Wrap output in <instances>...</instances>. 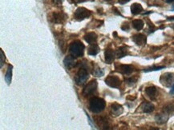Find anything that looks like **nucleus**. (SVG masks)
<instances>
[{
  "label": "nucleus",
  "mask_w": 174,
  "mask_h": 130,
  "mask_svg": "<svg viewBox=\"0 0 174 130\" xmlns=\"http://www.w3.org/2000/svg\"><path fill=\"white\" fill-rule=\"evenodd\" d=\"M156 92H157V90H156V88L155 86H150V87H148L145 89V93H146L147 96L152 100H154L156 98Z\"/></svg>",
  "instance_id": "2eb2a0df"
},
{
  "label": "nucleus",
  "mask_w": 174,
  "mask_h": 130,
  "mask_svg": "<svg viewBox=\"0 0 174 130\" xmlns=\"http://www.w3.org/2000/svg\"><path fill=\"white\" fill-rule=\"evenodd\" d=\"M90 15H91V11H88L86 8H84V7H79L74 14L75 18L79 20V21L84 19V18L89 17Z\"/></svg>",
  "instance_id": "20e7f679"
},
{
  "label": "nucleus",
  "mask_w": 174,
  "mask_h": 130,
  "mask_svg": "<svg viewBox=\"0 0 174 130\" xmlns=\"http://www.w3.org/2000/svg\"><path fill=\"white\" fill-rule=\"evenodd\" d=\"M88 77H89V74H88L87 70L85 68H81L76 74V77H75V81H76L77 85H83L86 82Z\"/></svg>",
  "instance_id": "7ed1b4c3"
},
{
  "label": "nucleus",
  "mask_w": 174,
  "mask_h": 130,
  "mask_svg": "<svg viewBox=\"0 0 174 130\" xmlns=\"http://www.w3.org/2000/svg\"><path fill=\"white\" fill-rule=\"evenodd\" d=\"M84 45L80 41H74L70 44L69 51L71 55L74 57H82L84 53Z\"/></svg>",
  "instance_id": "f257e3e1"
},
{
  "label": "nucleus",
  "mask_w": 174,
  "mask_h": 130,
  "mask_svg": "<svg viewBox=\"0 0 174 130\" xmlns=\"http://www.w3.org/2000/svg\"><path fill=\"white\" fill-rule=\"evenodd\" d=\"M170 94H174V84H172V88H171V90H170Z\"/></svg>",
  "instance_id": "c756f323"
},
{
  "label": "nucleus",
  "mask_w": 174,
  "mask_h": 130,
  "mask_svg": "<svg viewBox=\"0 0 174 130\" xmlns=\"http://www.w3.org/2000/svg\"><path fill=\"white\" fill-rule=\"evenodd\" d=\"M66 18H67V15L63 12H60V13L55 12L52 15L53 22H56V23H62L66 20Z\"/></svg>",
  "instance_id": "9b49d317"
},
{
  "label": "nucleus",
  "mask_w": 174,
  "mask_h": 130,
  "mask_svg": "<svg viewBox=\"0 0 174 130\" xmlns=\"http://www.w3.org/2000/svg\"><path fill=\"white\" fill-rule=\"evenodd\" d=\"M104 56H105V62H107V64H111L114 61L115 58V53L112 50L107 49L104 52Z\"/></svg>",
  "instance_id": "ddd939ff"
},
{
  "label": "nucleus",
  "mask_w": 174,
  "mask_h": 130,
  "mask_svg": "<svg viewBox=\"0 0 174 130\" xmlns=\"http://www.w3.org/2000/svg\"><path fill=\"white\" fill-rule=\"evenodd\" d=\"M94 76H96V77H102L103 75L104 74V71L101 70V68H96L92 72Z\"/></svg>",
  "instance_id": "5701e85b"
},
{
  "label": "nucleus",
  "mask_w": 174,
  "mask_h": 130,
  "mask_svg": "<svg viewBox=\"0 0 174 130\" xmlns=\"http://www.w3.org/2000/svg\"><path fill=\"white\" fill-rule=\"evenodd\" d=\"M63 64L65 67L68 70L72 69L76 66V61L75 60V57L73 56H67L63 60Z\"/></svg>",
  "instance_id": "9d476101"
},
{
  "label": "nucleus",
  "mask_w": 174,
  "mask_h": 130,
  "mask_svg": "<svg viewBox=\"0 0 174 130\" xmlns=\"http://www.w3.org/2000/svg\"><path fill=\"white\" fill-rule=\"evenodd\" d=\"M136 79H134L133 77H130V78H128V79L126 80V82H127V84H128V85H132V84L136 82Z\"/></svg>",
  "instance_id": "bb28decb"
},
{
  "label": "nucleus",
  "mask_w": 174,
  "mask_h": 130,
  "mask_svg": "<svg viewBox=\"0 0 174 130\" xmlns=\"http://www.w3.org/2000/svg\"><path fill=\"white\" fill-rule=\"evenodd\" d=\"M131 11H132V15H136L141 14L143 11V7L139 3H133L131 7Z\"/></svg>",
  "instance_id": "a211bd4d"
},
{
  "label": "nucleus",
  "mask_w": 174,
  "mask_h": 130,
  "mask_svg": "<svg viewBox=\"0 0 174 130\" xmlns=\"http://www.w3.org/2000/svg\"><path fill=\"white\" fill-rule=\"evenodd\" d=\"M130 0H118L119 3H120V4H122V5L127 3V2H128Z\"/></svg>",
  "instance_id": "c85d7f7f"
},
{
  "label": "nucleus",
  "mask_w": 174,
  "mask_h": 130,
  "mask_svg": "<svg viewBox=\"0 0 174 130\" xmlns=\"http://www.w3.org/2000/svg\"><path fill=\"white\" fill-rule=\"evenodd\" d=\"M116 69L118 72L126 75L132 73V71H133V67L129 66V65H120L119 66H116Z\"/></svg>",
  "instance_id": "6e6552de"
},
{
  "label": "nucleus",
  "mask_w": 174,
  "mask_h": 130,
  "mask_svg": "<svg viewBox=\"0 0 174 130\" xmlns=\"http://www.w3.org/2000/svg\"><path fill=\"white\" fill-rule=\"evenodd\" d=\"M168 20H171V21H173L174 17H169V18H168Z\"/></svg>",
  "instance_id": "2f4dec72"
},
{
  "label": "nucleus",
  "mask_w": 174,
  "mask_h": 130,
  "mask_svg": "<svg viewBox=\"0 0 174 130\" xmlns=\"http://www.w3.org/2000/svg\"><path fill=\"white\" fill-rule=\"evenodd\" d=\"M105 1H107V2H109V1H111V0H105Z\"/></svg>",
  "instance_id": "72a5a7b5"
},
{
  "label": "nucleus",
  "mask_w": 174,
  "mask_h": 130,
  "mask_svg": "<svg viewBox=\"0 0 174 130\" xmlns=\"http://www.w3.org/2000/svg\"><path fill=\"white\" fill-rule=\"evenodd\" d=\"M141 108L142 111L144 112H146V113H150L154 110V106L150 102H144L141 105Z\"/></svg>",
  "instance_id": "dca6fc26"
},
{
  "label": "nucleus",
  "mask_w": 174,
  "mask_h": 130,
  "mask_svg": "<svg viewBox=\"0 0 174 130\" xmlns=\"http://www.w3.org/2000/svg\"><path fill=\"white\" fill-rule=\"evenodd\" d=\"M105 83L112 88H118L121 85V81L118 77L111 75L105 79Z\"/></svg>",
  "instance_id": "39448f33"
},
{
  "label": "nucleus",
  "mask_w": 174,
  "mask_h": 130,
  "mask_svg": "<svg viewBox=\"0 0 174 130\" xmlns=\"http://www.w3.org/2000/svg\"><path fill=\"white\" fill-rule=\"evenodd\" d=\"M132 40L133 42L136 43V45L138 46H144L145 44H146V42H147V37L146 36L142 34H136L132 37Z\"/></svg>",
  "instance_id": "1a4fd4ad"
},
{
  "label": "nucleus",
  "mask_w": 174,
  "mask_h": 130,
  "mask_svg": "<svg viewBox=\"0 0 174 130\" xmlns=\"http://www.w3.org/2000/svg\"><path fill=\"white\" fill-rule=\"evenodd\" d=\"M85 1H86V0H69V2H71V3H76V4L80 3V2H85Z\"/></svg>",
  "instance_id": "cd10ccee"
},
{
  "label": "nucleus",
  "mask_w": 174,
  "mask_h": 130,
  "mask_svg": "<svg viewBox=\"0 0 174 130\" xmlns=\"http://www.w3.org/2000/svg\"><path fill=\"white\" fill-rule=\"evenodd\" d=\"M12 66L9 65L8 66V69H7V73L5 75V80H6V82L7 83V85H10L11 82V78H12Z\"/></svg>",
  "instance_id": "4be33fe9"
},
{
  "label": "nucleus",
  "mask_w": 174,
  "mask_h": 130,
  "mask_svg": "<svg viewBox=\"0 0 174 130\" xmlns=\"http://www.w3.org/2000/svg\"><path fill=\"white\" fill-rule=\"evenodd\" d=\"M171 10H172V11H174V5H173V6H172V9H171Z\"/></svg>",
  "instance_id": "473e14b6"
},
{
  "label": "nucleus",
  "mask_w": 174,
  "mask_h": 130,
  "mask_svg": "<svg viewBox=\"0 0 174 130\" xmlns=\"http://www.w3.org/2000/svg\"><path fill=\"white\" fill-rule=\"evenodd\" d=\"M127 54H128L127 48L125 47H120V48H118V50H116V55L118 58H121V57H125V56L127 55Z\"/></svg>",
  "instance_id": "412c9836"
},
{
  "label": "nucleus",
  "mask_w": 174,
  "mask_h": 130,
  "mask_svg": "<svg viewBox=\"0 0 174 130\" xmlns=\"http://www.w3.org/2000/svg\"><path fill=\"white\" fill-rule=\"evenodd\" d=\"M166 2H168V3H172V2H174V0H166Z\"/></svg>",
  "instance_id": "7c9ffc66"
},
{
  "label": "nucleus",
  "mask_w": 174,
  "mask_h": 130,
  "mask_svg": "<svg viewBox=\"0 0 174 130\" xmlns=\"http://www.w3.org/2000/svg\"><path fill=\"white\" fill-rule=\"evenodd\" d=\"M96 89H97V82L96 80H92L85 86V88L84 89V91H83V94L84 96H88V95L94 93L96 90Z\"/></svg>",
  "instance_id": "423d86ee"
},
{
  "label": "nucleus",
  "mask_w": 174,
  "mask_h": 130,
  "mask_svg": "<svg viewBox=\"0 0 174 130\" xmlns=\"http://www.w3.org/2000/svg\"><path fill=\"white\" fill-rule=\"evenodd\" d=\"M106 103H105L104 100L100 97H93L90 100L89 108L90 110L95 113H99V112H102L105 108Z\"/></svg>",
  "instance_id": "f03ea898"
},
{
  "label": "nucleus",
  "mask_w": 174,
  "mask_h": 130,
  "mask_svg": "<svg viewBox=\"0 0 174 130\" xmlns=\"http://www.w3.org/2000/svg\"><path fill=\"white\" fill-rule=\"evenodd\" d=\"M84 40L87 43L92 44L95 43L97 40V35L95 33H88L87 34L84 36Z\"/></svg>",
  "instance_id": "f3484780"
},
{
  "label": "nucleus",
  "mask_w": 174,
  "mask_h": 130,
  "mask_svg": "<svg viewBox=\"0 0 174 130\" xmlns=\"http://www.w3.org/2000/svg\"><path fill=\"white\" fill-rule=\"evenodd\" d=\"M168 119H169V113L167 112H163V113H158L155 117V120H156V123L162 125L165 124V122H167Z\"/></svg>",
  "instance_id": "f8f14e48"
},
{
  "label": "nucleus",
  "mask_w": 174,
  "mask_h": 130,
  "mask_svg": "<svg viewBox=\"0 0 174 130\" xmlns=\"http://www.w3.org/2000/svg\"><path fill=\"white\" fill-rule=\"evenodd\" d=\"M132 27H133V28L136 29V31H141V30H142V29H143L144 26H145V23H144V22L141 19L133 20V21H132Z\"/></svg>",
  "instance_id": "aec40b11"
},
{
  "label": "nucleus",
  "mask_w": 174,
  "mask_h": 130,
  "mask_svg": "<svg viewBox=\"0 0 174 130\" xmlns=\"http://www.w3.org/2000/svg\"><path fill=\"white\" fill-rule=\"evenodd\" d=\"M165 68V66H152V67H150V68L148 69H145L144 70V72H151V71H156V70H162V69Z\"/></svg>",
  "instance_id": "b1692460"
},
{
  "label": "nucleus",
  "mask_w": 174,
  "mask_h": 130,
  "mask_svg": "<svg viewBox=\"0 0 174 130\" xmlns=\"http://www.w3.org/2000/svg\"><path fill=\"white\" fill-rule=\"evenodd\" d=\"M99 51H100V48H99L98 45H96V43H92V44H91L89 48H88L87 53H88L89 55L95 56L99 53Z\"/></svg>",
  "instance_id": "6ab92c4d"
},
{
  "label": "nucleus",
  "mask_w": 174,
  "mask_h": 130,
  "mask_svg": "<svg viewBox=\"0 0 174 130\" xmlns=\"http://www.w3.org/2000/svg\"><path fill=\"white\" fill-rule=\"evenodd\" d=\"M164 111L167 113H171L174 111V105H168L165 107Z\"/></svg>",
  "instance_id": "393cba45"
},
{
  "label": "nucleus",
  "mask_w": 174,
  "mask_h": 130,
  "mask_svg": "<svg viewBox=\"0 0 174 130\" xmlns=\"http://www.w3.org/2000/svg\"><path fill=\"white\" fill-rule=\"evenodd\" d=\"M111 110H112V113L114 116H119L123 112V107L121 105H119L117 103L112 104L111 106Z\"/></svg>",
  "instance_id": "4468645a"
},
{
  "label": "nucleus",
  "mask_w": 174,
  "mask_h": 130,
  "mask_svg": "<svg viewBox=\"0 0 174 130\" xmlns=\"http://www.w3.org/2000/svg\"><path fill=\"white\" fill-rule=\"evenodd\" d=\"M0 53H1V67H2L5 62V54L2 50H0Z\"/></svg>",
  "instance_id": "a878e982"
},
{
  "label": "nucleus",
  "mask_w": 174,
  "mask_h": 130,
  "mask_svg": "<svg viewBox=\"0 0 174 130\" xmlns=\"http://www.w3.org/2000/svg\"><path fill=\"white\" fill-rule=\"evenodd\" d=\"M160 82L162 85H164L166 87H169L171 85H172L173 82V74L171 73H166L161 76Z\"/></svg>",
  "instance_id": "0eeeda50"
}]
</instances>
